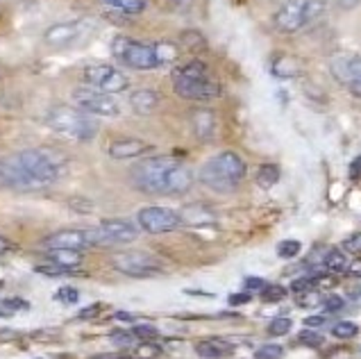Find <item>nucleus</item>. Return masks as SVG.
<instances>
[{
    "label": "nucleus",
    "mask_w": 361,
    "mask_h": 359,
    "mask_svg": "<svg viewBox=\"0 0 361 359\" xmlns=\"http://www.w3.org/2000/svg\"><path fill=\"white\" fill-rule=\"evenodd\" d=\"M68 159L53 148H27L0 159V184L16 191H39L55 184Z\"/></svg>",
    "instance_id": "nucleus-1"
},
{
    "label": "nucleus",
    "mask_w": 361,
    "mask_h": 359,
    "mask_svg": "<svg viewBox=\"0 0 361 359\" xmlns=\"http://www.w3.org/2000/svg\"><path fill=\"white\" fill-rule=\"evenodd\" d=\"M132 184L150 196H182L193 187V173L187 164L173 157H148L134 164Z\"/></svg>",
    "instance_id": "nucleus-2"
},
{
    "label": "nucleus",
    "mask_w": 361,
    "mask_h": 359,
    "mask_svg": "<svg viewBox=\"0 0 361 359\" xmlns=\"http://www.w3.org/2000/svg\"><path fill=\"white\" fill-rule=\"evenodd\" d=\"M173 91L184 100L207 102L221 96V85L209 75V68L200 59H191L171 73Z\"/></svg>",
    "instance_id": "nucleus-3"
},
{
    "label": "nucleus",
    "mask_w": 361,
    "mask_h": 359,
    "mask_svg": "<svg viewBox=\"0 0 361 359\" xmlns=\"http://www.w3.org/2000/svg\"><path fill=\"white\" fill-rule=\"evenodd\" d=\"M245 178V162L241 155L232 150H225L204 162L200 169V182L216 193H230Z\"/></svg>",
    "instance_id": "nucleus-4"
},
{
    "label": "nucleus",
    "mask_w": 361,
    "mask_h": 359,
    "mask_svg": "<svg viewBox=\"0 0 361 359\" xmlns=\"http://www.w3.org/2000/svg\"><path fill=\"white\" fill-rule=\"evenodd\" d=\"M46 126L61 137L82 141V143L96 139L100 130L96 116H91L78 107H68V105H57L50 109L46 114Z\"/></svg>",
    "instance_id": "nucleus-5"
},
{
    "label": "nucleus",
    "mask_w": 361,
    "mask_h": 359,
    "mask_svg": "<svg viewBox=\"0 0 361 359\" xmlns=\"http://www.w3.org/2000/svg\"><path fill=\"white\" fill-rule=\"evenodd\" d=\"M323 9L325 0H284V5L275 14V25L286 35L298 32L321 16Z\"/></svg>",
    "instance_id": "nucleus-6"
},
{
    "label": "nucleus",
    "mask_w": 361,
    "mask_h": 359,
    "mask_svg": "<svg viewBox=\"0 0 361 359\" xmlns=\"http://www.w3.org/2000/svg\"><path fill=\"white\" fill-rule=\"evenodd\" d=\"M111 55H114L123 66L134 68V71H152L159 66L154 44H143V41L123 37V35L114 37V41H111Z\"/></svg>",
    "instance_id": "nucleus-7"
},
{
    "label": "nucleus",
    "mask_w": 361,
    "mask_h": 359,
    "mask_svg": "<svg viewBox=\"0 0 361 359\" xmlns=\"http://www.w3.org/2000/svg\"><path fill=\"white\" fill-rule=\"evenodd\" d=\"M82 78H85L89 87L105 91V94H111V96L123 94V91L130 89L128 75L111 64H89L82 71Z\"/></svg>",
    "instance_id": "nucleus-8"
},
{
    "label": "nucleus",
    "mask_w": 361,
    "mask_h": 359,
    "mask_svg": "<svg viewBox=\"0 0 361 359\" xmlns=\"http://www.w3.org/2000/svg\"><path fill=\"white\" fill-rule=\"evenodd\" d=\"M73 102L75 107L87 111L91 116H107V118H114L121 114V105L118 100L105 94V91H98L94 87H78L73 91Z\"/></svg>",
    "instance_id": "nucleus-9"
},
{
    "label": "nucleus",
    "mask_w": 361,
    "mask_h": 359,
    "mask_svg": "<svg viewBox=\"0 0 361 359\" xmlns=\"http://www.w3.org/2000/svg\"><path fill=\"white\" fill-rule=\"evenodd\" d=\"M329 73L355 98H361V55H338L329 61Z\"/></svg>",
    "instance_id": "nucleus-10"
},
{
    "label": "nucleus",
    "mask_w": 361,
    "mask_h": 359,
    "mask_svg": "<svg viewBox=\"0 0 361 359\" xmlns=\"http://www.w3.org/2000/svg\"><path fill=\"white\" fill-rule=\"evenodd\" d=\"M89 32V23L87 20H68V23H55L50 25L44 32V41L50 48L64 50V48H73L78 46L82 39Z\"/></svg>",
    "instance_id": "nucleus-11"
},
{
    "label": "nucleus",
    "mask_w": 361,
    "mask_h": 359,
    "mask_svg": "<svg viewBox=\"0 0 361 359\" xmlns=\"http://www.w3.org/2000/svg\"><path fill=\"white\" fill-rule=\"evenodd\" d=\"M137 221H139V228L146 230L150 234H164V232H173L180 228L182 217L175 209L169 207H143L137 214Z\"/></svg>",
    "instance_id": "nucleus-12"
},
{
    "label": "nucleus",
    "mask_w": 361,
    "mask_h": 359,
    "mask_svg": "<svg viewBox=\"0 0 361 359\" xmlns=\"http://www.w3.org/2000/svg\"><path fill=\"white\" fill-rule=\"evenodd\" d=\"M96 243V234L94 230H78V228H68V230H59L53 232L50 237L44 239V248L48 250H87V248H94Z\"/></svg>",
    "instance_id": "nucleus-13"
},
{
    "label": "nucleus",
    "mask_w": 361,
    "mask_h": 359,
    "mask_svg": "<svg viewBox=\"0 0 361 359\" xmlns=\"http://www.w3.org/2000/svg\"><path fill=\"white\" fill-rule=\"evenodd\" d=\"M98 245H114V243H130L139 237V230L130 221L123 219H107L100 221L98 228H94Z\"/></svg>",
    "instance_id": "nucleus-14"
},
{
    "label": "nucleus",
    "mask_w": 361,
    "mask_h": 359,
    "mask_svg": "<svg viewBox=\"0 0 361 359\" xmlns=\"http://www.w3.org/2000/svg\"><path fill=\"white\" fill-rule=\"evenodd\" d=\"M114 266L126 275L132 278H150V275H159V262L152 260L146 252H121L114 257Z\"/></svg>",
    "instance_id": "nucleus-15"
},
{
    "label": "nucleus",
    "mask_w": 361,
    "mask_h": 359,
    "mask_svg": "<svg viewBox=\"0 0 361 359\" xmlns=\"http://www.w3.org/2000/svg\"><path fill=\"white\" fill-rule=\"evenodd\" d=\"M109 157L116 162H128V159H139L143 155L152 152V143L143 139H118L109 143Z\"/></svg>",
    "instance_id": "nucleus-16"
},
{
    "label": "nucleus",
    "mask_w": 361,
    "mask_h": 359,
    "mask_svg": "<svg viewBox=\"0 0 361 359\" xmlns=\"http://www.w3.org/2000/svg\"><path fill=\"white\" fill-rule=\"evenodd\" d=\"M216 114L207 107H200V109H193L191 111V128H193V135L198 141H212L216 137Z\"/></svg>",
    "instance_id": "nucleus-17"
},
{
    "label": "nucleus",
    "mask_w": 361,
    "mask_h": 359,
    "mask_svg": "<svg viewBox=\"0 0 361 359\" xmlns=\"http://www.w3.org/2000/svg\"><path fill=\"white\" fill-rule=\"evenodd\" d=\"M159 102H161V96L157 94L154 89H137L130 94V107L132 111H137L139 116H150L154 111L159 109Z\"/></svg>",
    "instance_id": "nucleus-18"
},
{
    "label": "nucleus",
    "mask_w": 361,
    "mask_h": 359,
    "mask_svg": "<svg viewBox=\"0 0 361 359\" xmlns=\"http://www.w3.org/2000/svg\"><path fill=\"white\" fill-rule=\"evenodd\" d=\"M195 353L204 359H223L234 353V343L225 339H204L195 343Z\"/></svg>",
    "instance_id": "nucleus-19"
},
{
    "label": "nucleus",
    "mask_w": 361,
    "mask_h": 359,
    "mask_svg": "<svg viewBox=\"0 0 361 359\" xmlns=\"http://www.w3.org/2000/svg\"><path fill=\"white\" fill-rule=\"evenodd\" d=\"M48 260L55 262L61 269H66L73 273V269L82 266V252L80 250H61V248H55V250H48Z\"/></svg>",
    "instance_id": "nucleus-20"
},
{
    "label": "nucleus",
    "mask_w": 361,
    "mask_h": 359,
    "mask_svg": "<svg viewBox=\"0 0 361 359\" xmlns=\"http://www.w3.org/2000/svg\"><path fill=\"white\" fill-rule=\"evenodd\" d=\"M102 5H107L109 9H116L121 14L128 16H139L146 12L148 0H102Z\"/></svg>",
    "instance_id": "nucleus-21"
},
{
    "label": "nucleus",
    "mask_w": 361,
    "mask_h": 359,
    "mask_svg": "<svg viewBox=\"0 0 361 359\" xmlns=\"http://www.w3.org/2000/svg\"><path fill=\"white\" fill-rule=\"evenodd\" d=\"M277 182H280V166H275V164H262L259 171H257V184L262 189H271Z\"/></svg>",
    "instance_id": "nucleus-22"
},
{
    "label": "nucleus",
    "mask_w": 361,
    "mask_h": 359,
    "mask_svg": "<svg viewBox=\"0 0 361 359\" xmlns=\"http://www.w3.org/2000/svg\"><path fill=\"white\" fill-rule=\"evenodd\" d=\"M273 75H277V78H295L298 75L295 59L288 57V55H280L273 61Z\"/></svg>",
    "instance_id": "nucleus-23"
},
{
    "label": "nucleus",
    "mask_w": 361,
    "mask_h": 359,
    "mask_svg": "<svg viewBox=\"0 0 361 359\" xmlns=\"http://www.w3.org/2000/svg\"><path fill=\"white\" fill-rule=\"evenodd\" d=\"M154 50H157L159 66H169L180 57V48L175 44H169V41H159V44H154Z\"/></svg>",
    "instance_id": "nucleus-24"
},
{
    "label": "nucleus",
    "mask_w": 361,
    "mask_h": 359,
    "mask_svg": "<svg viewBox=\"0 0 361 359\" xmlns=\"http://www.w3.org/2000/svg\"><path fill=\"white\" fill-rule=\"evenodd\" d=\"M323 264H325V269H327V271H332V273H345V271H348V260H345V255H343L341 250H334V248L325 252Z\"/></svg>",
    "instance_id": "nucleus-25"
},
{
    "label": "nucleus",
    "mask_w": 361,
    "mask_h": 359,
    "mask_svg": "<svg viewBox=\"0 0 361 359\" xmlns=\"http://www.w3.org/2000/svg\"><path fill=\"white\" fill-rule=\"evenodd\" d=\"M300 250H302V245H300V241H295V239H286V241H282L280 245H277V255H280L282 260H293V257L300 255Z\"/></svg>",
    "instance_id": "nucleus-26"
},
{
    "label": "nucleus",
    "mask_w": 361,
    "mask_h": 359,
    "mask_svg": "<svg viewBox=\"0 0 361 359\" xmlns=\"http://www.w3.org/2000/svg\"><path fill=\"white\" fill-rule=\"evenodd\" d=\"M357 332H359V327L353 321H341L332 325V334L336 339H353V336H357Z\"/></svg>",
    "instance_id": "nucleus-27"
},
{
    "label": "nucleus",
    "mask_w": 361,
    "mask_h": 359,
    "mask_svg": "<svg viewBox=\"0 0 361 359\" xmlns=\"http://www.w3.org/2000/svg\"><path fill=\"white\" fill-rule=\"evenodd\" d=\"M284 296H286V289L280 284H266L262 289L264 303H280V300H284Z\"/></svg>",
    "instance_id": "nucleus-28"
},
{
    "label": "nucleus",
    "mask_w": 361,
    "mask_h": 359,
    "mask_svg": "<svg viewBox=\"0 0 361 359\" xmlns=\"http://www.w3.org/2000/svg\"><path fill=\"white\" fill-rule=\"evenodd\" d=\"M282 357H284V348L277 343H266L255 353V359H282Z\"/></svg>",
    "instance_id": "nucleus-29"
},
{
    "label": "nucleus",
    "mask_w": 361,
    "mask_h": 359,
    "mask_svg": "<svg viewBox=\"0 0 361 359\" xmlns=\"http://www.w3.org/2000/svg\"><path fill=\"white\" fill-rule=\"evenodd\" d=\"M109 339H111V343H116L118 348H134V346H137V341H139L132 332H123V330L111 332Z\"/></svg>",
    "instance_id": "nucleus-30"
},
{
    "label": "nucleus",
    "mask_w": 361,
    "mask_h": 359,
    "mask_svg": "<svg viewBox=\"0 0 361 359\" xmlns=\"http://www.w3.org/2000/svg\"><path fill=\"white\" fill-rule=\"evenodd\" d=\"M298 341H300L302 346H309V348H318L323 343V334H318L314 327H307V330H302L300 334H298Z\"/></svg>",
    "instance_id": "nucleus-31"
},
{
    "label": "nucleus",
    "mask_w": 361,
    "mask_h": 359,
    "mask_svg": "<svg viewBox=\"0 0 361 359\" xmlns=\"http://www.w3.org/2000/svg\"><path fill=\"white\" fill-rule=\"evenodd\" d=\"M132 334L137 336L139 341H150V339H154L159 332H157V327L154 325H146V323H141V325H134L132 327Z\"/></svg>",
    "instance_id": "nucleus-32"
},
{
    "label": "nucleus",
    "mask_w": 361,
    "mask_h": 359,
    "mask_svg": "<svg viewBox=\"0 0 361 359\" xmlns=\"http://www.w3.org/2000/svg\"><path fill=\"white\" fill-rule=\"evenodd\" d=\"M37 273L41 275H50V278H59V275H68L71 271L61 269V266H57L55 262H46V264H37Z\"/></svg>",
    "instance_id": "nucleus-33"
},
{
    "label": "nucleus",
    "mask_w": 361,
    "mask_h": 359,
    "mask_svg": "<svg viewBox=\"0 0 361 359\" xmlns=\"http://www.w3.org/2000/svg\"><path fill=\"white\" fill-rule=\"evenodd\" d=\"M291 332V319H275L268 325V334L273 336H284Z\"/></svg>",
    "instance_id": "nucleus-34"
},
{
    "label": "nucleus",
    "mask_w": 361,
    "mask_h": 359,
    "mask_svg": "<svg viewBox=\"0 0 361 359\" xmlns=\"http://www.w3.org/2000/svg\"><path fill=\"white\" fill-rule=\"evenodd\" d=\"M55 298H57L59 303H64V305H75V303L80 300V291L73 289V286H61V289L57 291Z\"/></svg>",
    "instance_id": "nucleus-35"
},
{
    "label": "nucleus",
    "mask_w": 361,
    "mask_h": 359,
    "mask_svg": "<svg viewBox=\"0 0 361 359\" xmlns=\"http://www.w3.org/2000/svg\"><path fill=\"white\" fill-rule=\"evenodd\" d=\"M134 348H137V351H134V357H137V359H154L159 355V348L148 346V343H141V346L137 343Z\"/></svg>",
    "instance_id": "nucleus-36"
},
{
    "label": "nucleus",
    "mask_w": 361,
    "mask_h": 359,
    "mask_svg": "<svg viewBox=\"0 0 361 359\" xmlns=\"http://www.w3.org/2000/svg\"><path fill=\"white\" fill-rule=\"evenodd\" d=\"M323 305H325V310L327 312H341L343 307H345V300L341 298V296H327V298L323 300Z\"/></svg>",
    "instance_id": "nucleus-37"
},
{
    "label": "nucleus",
    "mask_w": 361,
    "mask_h": 359,
    "mask_svg": "<svg viewBox=\"0 0 361 359\" xmlns=\"http://www.w3.org/2000/svg\"><path fill=\"white\" fill-rule=\"evenodd\" d=\"M291 289H293V293H307V291H312V289H314V280H312V278H300V280H293Z\"/></svg>",
    "instance_id": "nucleus-38"
},
{
    "label": "nucleus",
    "mask_w": 361,
    "mask_h": 359,
    "mask_svg": "<svg viewBox=\"0 0 361 359\" xmlns=\"http://www.w3.org/2000/svg\"><path fill=\"white\" fill-rule=\"evenodd\" d=\"M343 248H345L348 252H353V255H361V232H357V234H353L350 239H345Z\"/></svg>",
    "instance_id": "nucleus-39"
},
{
    "label": "nucleus",
    "mask_w": 361,
    "mask_h": 359,
    "mask_svg": "<svg viewBox=\"0 0 361 359\" xmlns=\"http://www.w3.org/2000/svg\"><path fill=\"white\" fill-rule=\"evenodd\" d=\"M321 303V298L314 293V289L312 291H307V296L305 293H298V305H302V307H309V305H318Z\"/></svg>",
    "instance_id": "nucleus-40"
},
{
    "label": "nucleus",
    "mask_w": 361,
    "mask_h": 359,
    "mask_svg": "<svg viewBox=\"0 0 361 359\" xmlns=\"http://www.w3.org/2000/svg\"><path fill=\"white\" fill-rule=\"evenodd\" d=\"M314 280V289H323V286H334V278L332 275H316Z\"/></svg>",
    "instance_id": "nucleus-41"
},
{
    "label": "nucleus",
    "mask_w": 361,
    "mask_h": 359,
    "mask_svg": "<svg viewBox=\"0 0 361 359\" xmlns=\"http://www.w3.org/2000/svg\"><path fill=\"white\" fill-rule=\"evenodd\" d=\"M264 286H266V282H264L262 278H247V280H245V289H247V293H250V291H259V293H262Z\"/></svg>",
    "instance_id": "nucleus-42"
},
{
    "label": "nucleus",
    "mask_w": 361,
    "mask_h": 359,
    "mask_svg": "<svg viewBox=\"0 0 361 359\" xmlns=\"http://www.w3.org/2000/svg\"><path fill=\"white\" fill-rule=\"evenodd\" d=\"M350 180L361 182V155L353 164H350Z\"/></svg>",
    "instance_id": "nucleus-43"
},
{
    "label": "nucleus",
    "mask_w": 361,
    "mask_h": 359,
    "mask_svg": "<svg viewBox=\"0 0 361 359\" xmlns=\"http://www.w3.org/2000/svg\"><path fill=\"white\" fill-rule=\"evenodd\" d=\"M245 303H250V293H234V296H230V305L232 307L245 305Z\"/></svg>",
    "instance_id": "nucleus-44"
},
{
    "label": "nucleus",
    "mask_w": 361,
    "mask_h": 359,
    "mask_svg": "<svg viewBox=\"0 0 361 359\" xmlns=\"http://www.w3.org/2000/svg\"><path fill=\"white\" fill-rule=\"evenodd\" d=\"M96 314H100V305H91L89 310H82L78 316L80 319H91V316H96Z\"/></svg>",
    "instance_id": "nucleus-45"
},
{
    "label": "nucleus",
    "mask_w": 361,
    "mask_h": 359,
    "mask_svg": "<svg viewBox=\"0 0 361 359\" xmlns=\"http://www.w3.org/2000/svg\"><path fill=\"white\" fill-rule=\"evenodd\" d=\"M348 273L353 278H361V260H355L353 264H348Z\"/></svg>",
    "instance_id": "nucleus-46"
},
{
    "label": "nucleus",
    "mask_w": 361,
    "mask_h": 359,
    "mask_svg": "<svg viewBox=\"0 0 361 359\" xmlns=\"http://www.w3.org/2000/svg\"><path fill=\"white\" fill-rule=\"evenodd\" d=\"M91 359H137L134 355H111V353H102V355H94Z\"/></svg>",
    "instance_id": "nucleus-47"
},
{
    "label": "nucleus",
    "mask_w": 361,
    "mask_h": 359,
    "mask_svg": "<svg viewBox=\"0 0 361 359\" xmlns=\"http://www.w3.org/2000/svg\"><path fill=\"white\" fill-rule=\"evenodd\" d=\"M325 316H309V319L305 321L307 327H318V325H325Z\"/></svg>",
    "instance_id": "nucleus-48"
},
{
    "label": "nucleus",
    "mask_w": 361,
    "mask_h": 359,
    "mask_svg": "<svg viewBox=\"0 0 361 359\" xmlns=\"http://www.w3.org/2000/svg\"><path fill=\"white\" fill-rule=\"evenodd\" d=\"M169 3H171L173 7H187V5L193 3V0H169Z\"/></svg>",
    "instance_id": "nucleus-49"
}]
</instances>
